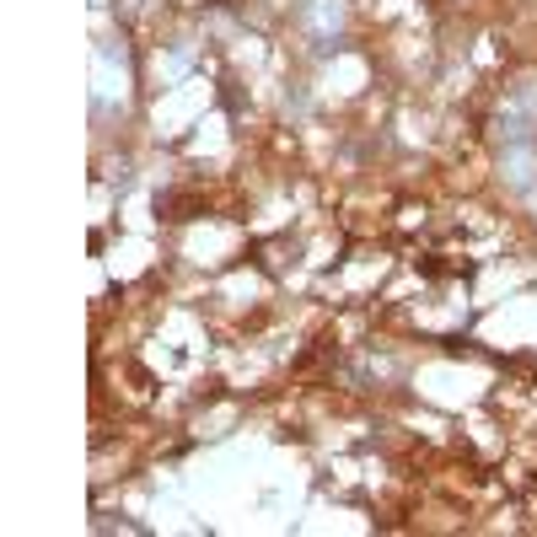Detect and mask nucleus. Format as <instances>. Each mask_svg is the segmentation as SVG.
<instances>
[{
	"mask_svg": "<svg viewBox=\"0 0 537 537\" xmlns=\"http://www.w3.org/2000/svg\"><path fill=\"white\" fill-rule=\"evenodd\" d=\"M532 173H537V162L527 156V151H516V156H505V178L516 183V188H527V183H532Z\"/></svg>",
	"mask_w": 537,
	"mask_h": 537,
	"instance_id": "nucleus-1",
	"label": "nucleus"
}]
</instances>
